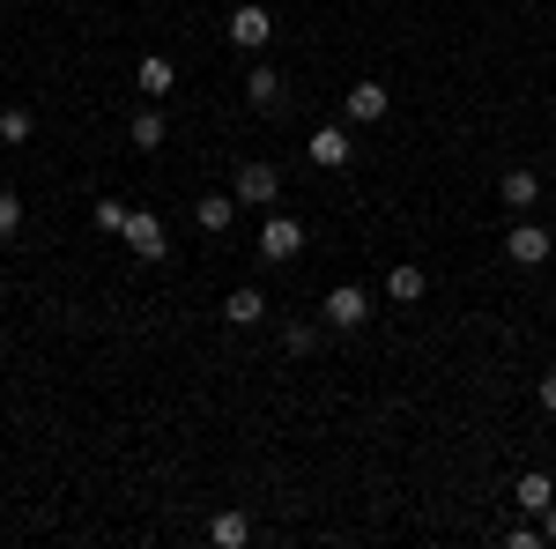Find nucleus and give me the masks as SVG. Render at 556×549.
<instances>
[{
  "label": "nucleus",
  "mask_w": 556,
  "mask_h": 549,
  "mask_svg": "<svg viewBox=\"0 0 556 549\" xmlns=\"http://www.w3.org/2000/svg\"><path fill=\"white\" fill-rule=\"evenodd\" d=\"M127 253L149 267V260H172V230H164V215H149V209H127Z\"/></svg>",
  "instance_id": "1"
},
{
  "label": "nucleus",
  "mask_w": 556,
  "mask_h": 549,
  "mask_svg": "<svg viewBox=\"0 0 556 549\" xmlns=\"http://www.w3.org/2000/svg\"><path fill=\"white\" fill-rule=\"evenodd\" d=\"M319 320H327V327H342V335H356V327L371 320V290H364V283H334L327 304H319Z\"/></svg>",
  "instance_id": "2"
},
{
  "label": "nucleus",
  "mask_w": 556,
  "mask_h": 549,
  "mask_svg": "<svg viewBox=\"0 0 556 549\" xmlns=\"http://www.w3.org/2000/svg\"><path fill=\"white\" fill-rule=\"evenodd\" d=\"M230 194H238V209H267V201L282 194V171L267 164V157H253V164H238V178H230Z\"/></svg>",
  "instance_id": "3"
},
{
  "label": "nucleus",
  "mask_w": 556,
  "mask_h": 549,
  "mask_svg": "<svg viewBox=\"0 0 556 549\" xmlns=\"http://www.w3.org/2000/svg\"><path fill=\"white\" fill-rule=\"evenodd\" d=\"M223 30H230V45H238V52H267V38H275V15H267L260 0H245V8H230V23H223Z\"/></svg>",
  "instance_id": "4"
},
{
  "label": "nucleus",
  "mask_w": 556,
  "mask_h": 549,
  "mask_svg": "<svg viewBox=\"0 0 556 549\" xmlns=\"http://www.w3.org/2000/svg\"><path fill=\"white\" fill-rule=\"evenodd\" d=\"M298 253H304V223L298 215H267V223H260V260L282 267V260H298Z\"/></svg>",
  "instance_id": "5"
},
{
  "label": "nucleus",
  "mask_w": 556,
  "mask_h": 549,
  "mask_svg": "<svg viewBox=\"0 0 556 549\" xmlns=\"http://www.w3.org/2000/svg\"><path fill=\"white\" fill-rule=\"evenodd\" d=\"M549 253H556V238L542 230V223H519L513 238H505V260H513V267H542Z\"/></svg>",
  "instance_id": "6"
},
{
  "label": "nucleus",
  "mask_w": 556,
  "mask_h": 549,
  "mask_svg": "<svg viewBox=\"0 0 556 549\" xmlns=\"http://www.w3.org/2000/svg\"><path fill=\"white\" fill-rule=\"evenodd\" d=\"M304 157H312L319 171H342L349 157H356V141H349V127H319L312 141H304Z\"/></svg>",
  "instance_id": "7"
},
{
  "label": "nucleus",
  "mask_w": 556,
  "mask_h": 549,
  "mask_svg": "<svg viewBox=\"0 0 556 549\" xmlns=\"http://www.w3.org/2000/svg\"><path fill=\"white\" fill-rule=\"evenodd\" d=\"M513 506L527 512V520H542V512L556 506V483H549V475H542V467H527V475H519V483H513Z\"/></svg>",
  "instance_id": "8"
},
{
  "label": "nucleus",
  "mask_w": 556,
  "mask_h": 549,
  "mask_svg": "<svg viewBox=\"0 0 556 549\" xmlns=\"http://www.w3.org/2000/svg\"><path fill=\"white\" fill-rule=\"evenodd\" d=\"M386 104H393V97H386V83H349V97H342V112L356 120V127L386 120Z\"/></svg>",
  "instance_id": "9"
},
{
  "label": "nucleus",
  "mask_w": 556,
  "mask_h": 549,
  "mask_svg": "<svg viewBox=\"0 0 556 549\" xmlns=\"http://www.w3.org/2000/svg\"><path fill=\"white\" fill-rule=\"evenodd\" d=\"M223 320H230V327H260V320H267V297H260V283H238V290L223 297Z\"/></svg>",
  "instance_id": "10"
},
{
  "label": "nucleus",
  "mask_w": 556,
  "mask_h": 549,
  "mask_svg": "<svg viewBox=\"0 0 556 549\" xmlns=\"http://www.w3.org/2000/svg\"><path fill=\"white\" fill-rule=\"evenodd\" d=\"M497 201H505L513 215H527L534 201H542V178H534V171H505V178H497Z\"/></svg>",
  "instance_id": "11"
},
{
  "label": "nucleus",
  "mask_w": 556,
  "mask_h": 549,
  "mask_svg": "<svg viewBox=\"0 0 556 549\" xmlns=\"http://www.w3.org/2000/svg\"><path fill=\"white\" fill-rule=\"evenodd\" d=\"M193 215H201V230H208V238H223V230L238 223V194H201Z\"/></svg>",
  "instance_id": "12"
},
{
  "label": "nucleus",
  "mask_w": 556,
  "mask_h": 549,
  "mask_svg": "<svg viewBox=\"0 0 556 549\" xmlns=\"http://www.w3.org/2000/svg\"><path fill=\"white\" fill-rule=\"evenodd\" d=\"M430 290V275L424 267H416V260H401V267H393V275H386V297H393V304H416V297Z\"/></svg>",
  "instance_id": "13"
},
{
  "label": "nucleus",
  "mask_w": 556,
  "mask_h": 549,
  "mask_svg": "<svg viewBox=\"0 0 556 549\" xmlns=\"http://www.w3.org/2000/svg\"><path fill=\"white\" fill-rule=\"evenodd\" d=\"M134 83H141V97H172V89H178V67H172V60H164V52H149Z\"/></svg>",
  "instance_id": "14"
},
{
  "label": "nucleus",
  "mask_w": 556,
  "mask_h": 549,
  "mask_svg": "<svg viewBox=\"0 0 556 549\" xmlns=\"http://www.w3.org/2000/svg\"><path fill=\"white\" fill-rule=\"evenodd\" d=\"M275 97H282V75H275V67H267V60H260L253 75H245V104H253V112H267V104H275Z\"/></svg>",
  "instance_id": "15"
},
{
  "label": "nucleus",
  "mask_w": 556,
  "mask_h": 549,
  "mask_svg": "<svg viewBox=\"0 0 556 549\" xmlns=\"http://www.w3.org/2000/svg\"><path fill=\"white\" fill-rule=\"evenodd\" d=\"M208 542L215 549H245V542H253V520H245V512H223V520L208 527Z\"/></svg>",
  "instance_id": "16"
},
{
  "label": "nucleus",
  "mask_w": 556,
  "mask_h": 549,
  "mask_svg": "<svg viewBox=\"0 0 556 549\" xmlns=\"http://www.w3.org/2000/svg\"><path fill=\"white\" fill-rule=\"evenodd\" d=\"M172 127H164V112H134V149H164Z\"/></svg>",
  "instance_id": "17"
},
{
  "label": "nucleus",
  "mask_w": 556,
  "mask_h": 549,
  "mask_svg": "<svg viewBox=\"0 0 556 549\" xmlns=\"http://www.w3.org/2000/svg\"><path fill=\"white\" fill-rule=\"evenodd\" d=\"M0 141H8V149H23V141H30V112H23V104H8V112H0Z\"/></svg>",
  "instance_id": "18"
},
{
  "label": "nucleus",
  "mask_w": 556,
  "mask_h": 549,
  "mask_svg": "<svg viewBox=\"0 0 556 549\" xmlns=\"http://www.w3.org/2000/svg\"><path fill=\"white\" fill-rule=\"evenodd\" d=\"M0 238H23V194L0 186Z\"/></svg>",
  "instance_id": "19"
},
{
  "label": "nucleus",
  "mask_w": 556,
  "mask_h": 549,
  "mask_svg": "<svg viewBox=\"0 0 556 549\" xmlns=\"http://www.w3.org/2000/svg\"><path fill=\"white\" fill-rule=\"evenodd\" d=\"M97 230H127V201H97Z\"/></svg>",
  "instance_id": "20"
},
{
  "label": "nucleus",
  "mask_w": 556,
  "mask_h": 549,
  "mask_svg": "<svg viewBox=\"0 0 556 549\" xmlns=\"http://www.w3.org/2000/svg\"><path fill=\"white\" fill-rule=\"evenodd\" d=\"M505 542H513V549H534V542H542V520H519V527L505 535Z\"/></svg>",
  "instance_id": "21"
},
{
  "label": "nucleus",
  "mask_w": 556,
  "mask_h": 549,
  "mask_svg": "<svg viewBox=\"0 0 556 549\" xmlns=\"http://www.w3.org/2000/svg\"><path fill=\"white\" fill-rule=\"evenodd\" d=\"M534 401H542V409H549V416H556V372H549V379H542V386H534Z\"/></svg>",
  "instance_id": "22"
},
{
  "label": "nucleus",
  "mask_w": 556,
  "mask_h": 549,
  "mask_svg": "<svg viewBox=\"0 0 556 549\" xmlns=\"http://www.w3.org/2000/svg\"><path fill=\"white\" fill-rule=\"evenodd\" d=\"M542 542H549V549H556V506H549V512H542Z\"/></svg>",
  "instance_id": "23"
}]
</instances>
